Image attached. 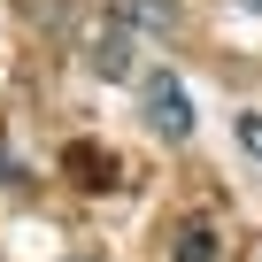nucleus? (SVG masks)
<instances>
[{
	"instance_id": "obj_6",
	"label": "nucleus",
	"mask_w": 262,
	"mask_h": 262,
	"mask_svg": "<svg viewBox=\"0 0 262 262\" xmlns=\"http://www.w3.org/2000/svg\"><path fill=\"white\" fill-rule=\"evenodd\" d=\"M0 178H16V162H8V155H0Z\"/></svg>"
},
{
	"instance_id": "obj_7",
	"label": "nucleus",
	"mask_w": 262,
	"mask_h": 262,
	"mask_svg": "<svg viewBox=\"0 0 262 262\" xmlns=\"http://www.w3.org/2000/svg\"><path fill=\"white\" fill-rule=\"evenodd\" d=\"M239 8H247V16H262V0H239Z\"/></svg>"
},
{
	"instance_id": "obj_2",
	"label": "nucleus",
	"mask_w": 262,
	"mask_h": 262,
	"mask_svg": "<svg viewBox=\"0 0 262 262\" xmlns=\"http://www.w3.org/2000/svg\"><path fill=\"white\" fill-rule=\"evenodd\" d=\"M85 62H93V77H131V70H139V54H131V31L123 24H108V31H93V47H85Z\"/></svg>"
},
{
	"instance_id": "obj_4",
	"label": "nucleus",
	"mask_w": 262,
	"mask_h": 262,
	"mask_svg": "<svg viewBox=\"0 0 262 262\" xmlns=\"http://www.w3.org/2000/svg\"><path fill=\"white\" fill-rule=\"evenodd\" d=\"M178 262H216V231L208 224H185L178 231Z\"/></svg>"
},
{
	"instance_id": "obj_5",
	"label": "nucleus",
	"mask_w": 262,
	"mask_h": 262,
	"mask_svg": "<svg viewBox=\"0 0 262 262\" xmlns=\"http://www.w3.org/2000/svg\"><path fill=\"white\" fill-rule=\"evenodd\" d=\"M239 147L262 162V108H247V116H239Z\"/></svg>"
},
{
	"instance_id": "obj_1",
	"label": "nucleus",
	"mask_w": 262,
	"mask_h": 262,
	"mask_svg": "<svg viewBox=\"0 0 262 262\" xmlns=\"http://www.w3.org/2000/svg\"><path fill=\"white\" fill-rule=\"evenodd\" d=\"M139 108H147V131H162L170 147L193 139V100H185V85H178L170 70H155V77L139 85Z\"/></svg>"
},
{
	"instance_id": "obj_3",
	"label": "nucleus",
	"mask_w": 262,
	"mask_h": 262,
	"mask_svg": "<svg viewBox=\"0 0 262 262\" xmlns=\"http://www.w3.org/2000/svg\"><path fill=\"white\" fill-rule=\"evenodd\" d=\"M116 24L123 31H170L178 24V0H116Z\"/></svg>"
},
{
	"instance_id": "obj_8",
	"label": "nucleus",
	"mask_w": 262,
	"mask_h": 262,
	"mask_svg": "<svg viewBox=\"0 0 262 262\" xmlns=\"http://www.w3.org/2000/svg\"><path fill=\"white\" fill-rule=\"evenodd\" d=\"M77 262H93V254H77Z\"/></svg>"
}]
</instances>
